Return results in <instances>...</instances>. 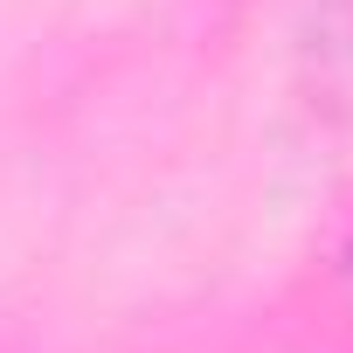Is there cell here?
<instances>
[{"mask_svg":"<svg viewBox=\"0 0 353 353\" xmlns=\"http://www.w3.org/2000/svg\"><path fill=\"white\" fill-rule=\"evenodd\" d=\"M339 291L353 298V215H346V236H339Z\"/></svg>","mask_w":353,"mask_h":353,"instance_id":"1","label":"cell"}]
</instances>
